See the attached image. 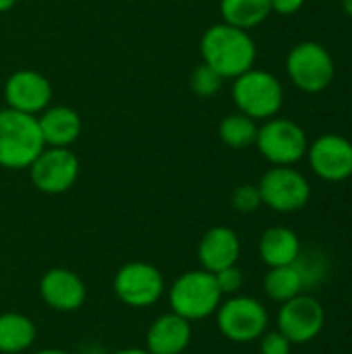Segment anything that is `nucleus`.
Segmentation results:
<instances>
[{"label": "nucleus", "instance_id": "obj_3", "mask_svg": "<svg viewBox=\"0 0 352 354\" xmlns=\"http://www.w3.org/2000/svg\"><path fill=\"white\" fill-rule=\"evenodd\" d=\"M222 299L216 276L205 270L180 274L168 290L170 311L187 322H201L216 315Z\"/></svg>", "mask_w": 352, "mask_h": 354}, {"label": "nucleus", "instance_id": "obj_21", "mask_svg": "<svg viewBox=\"0 0 352 354\" xmlns=\"http://www.w3.org/2000/svg\"><path fill=\"white\" fill-rule=\"evenodd\" d=\"M303 288H305V282L295 263L282 266V268H270V272L263 278V290L276 303H286L303 295Z\"/></svg>", "mask_w": 352, "mask_h": 354}, {"label": "nucleus", "instance_id": "obj_9", "mask_svg": "<svg viewBox=\"0 0 352 354\" xmlns=\"http://www.w3.org/2000/svg\"><path fill=\"white\" fill-rule=\"evenodd\" d=\"M261 203L280 214H293L303 209L311 199L309 180L295 170L293 166H274L270 168L259 185Z\"/></svg>", "mask_w": 352, "mask_h": 354}, {"label": "nucleus", "instance_id": "obj_25", "mask_svg": "<svg viewBox=\"0 0 352 354\" xmlns=\"http://www.w3.org/2000/svg\"><path fill=\"white\" fill-rule=\"evenodd\" d=\"M214 276H216V282H218V288H220L222 297H234V295H239V290L245 284V276H243V272L237 266H230L226 270H220Z\"/></svg>", "mask_w": 352, "mask_h": 354}, {"label": "nucleus", "instance_id": "obj_20", "mask_svg": "<svg viewBox=\"0 0 352 354\" xmlns=\"http://www.w3.org/2000/svg\"><path fill=\"white\" fill-rule=\"evenodd\" d=\"M222 21L239 29H253L272 15V0H220Z\"/></svg>", "mask_w": 352, "mask_h": 354}, {"label": "nucleus", "instance_id": "obj_8", "mask_svg": "<svg viewBox=\"0 0 352 354\" xmlns=\"http://www.w3.org/2000/svg\"><path fill=\"white\" fill-rule=\"evenodd\" d=\"M112 290L127 307L145 309L164 297L166 282L156 266L147 261H129L114 274Z\"/></svg>", "mask_w": 352, "mask_h": 354}, {"label": "nucleus", "instance_id": "obj_23", "mask_svg": "<svg viewBox=\"0 0 352 354\" xmlns=\"http://www.w3.org/2000/svg\"><path fill=\"white\" fill-rule=\"evenodd\" d=\"M222 81L224 79L214 68H210L205 62H201L199 66L193 68L189 83H191V89H193L195 95H199V97H212V95H216L222 89Z\"/></svg>", "mask_w": 352, "mask_h": 354}, {"label": "nucleus", "instance_id": "obj_30", "mask_svg": "<svg viewBox=\"0 0 352 354\" xmlns=\"http://www.w3.org/2000/svg\"><path fill=\"white\" fill-rule=\"evenodd\" d=\"M35 354H71L66 351H60V348H44V351H37Z\"/></svg>", "mask_w": 352, "mask_h": 354}, {"label": "nucleus", "instance_id": "obj_11", "mask_svg": "<svg viewBox=\"0 0 352 354\" xmlns=\"http://www.w3.org/2000/svg\"><path fill=\"white\" fill-rule=\"evenodd\" d=\"M326 326V311L313 297L299 295L282 303L278 311V330L293 344H307L315 340Z\"/></svg>", "mask_w": 352, "mask_h": 354}, {"label": "nucleus", "instance_id": "obj_31", "mask_svg": "<svg viewBox=\"0 0 352 354\" xmlns=\"http://www.w3.org/2000/svg\"><path fill=\"white\" fill-rule=\"evenodd\" d=\"M342 8H344V12L352 19V0H342Z\"/></svg>", "mask_w": 352, "mask_h": 354}, {"label": "nucleus", "instance_id": "obj_10", "mask_svg": "<svg viewBox=\"0 0 352 354\" xmlns=\"http://www.w3.org/2000/svg\"><path fill=\"white\" fill-rule=\"evenodd\" d=\"M27 170L39 193L62 195L79 178V158L68 147H44Z\"/></svg>", "mask_w": 352, "mask_h": 354}, {"label": "nucleus", "instance_id": "obj_27", "mask_svg": "<svg viewBox=\"0 0 352 354\" xmlns=\"http://www.w3.org/2000/svg\"><path fill=\"white\" fill-rule=\"evenodd\" d=\"M305 0H272V12L278 15H295L303 8Z\"/></svg>", "mask_w": 352, "mask_h": 354}, {"label": "nucleus", "instance_id": "obj_19", "mask_svg": "<svg viewBox=\"0 0 352 354\" xmlns=\"http://www.w3.org/2000/svg\"><path fill=\"white\" fill-rule=\"evenodd\" d=\"M35 324L17 311L0 313V353L21 354L29 351L35 342Z\"/></svg>", "mask_w": 352, "mask_h": 354}, {"label": "nucleus", "instance_id": "obj_4", "mask_svg": "<svg viewBox=\"0 0 352 354\" xmlns=\"http://www.w3.org/2000/svg\"><path fill=\"white\" fill-rule=\"evenodd\" d=\"M232 100L241 114L253 120H268L282 110L284 87L276 75L261 68H249L234 79Z\"/></svg>", "mask_w": 352, "mask_h": 354}, {"label": "nucleus", "instance_id": "obj_14", "mask_svg": "<svg viewBox=\"0 0 352 354\" xmlns=\"http://www.w3.org/2000/svg\"><path fill=\"white\" fill-rule=\"evenodd\" d=\"M41 301L58 313H73L85 305L87 288L79 274L66 268H52L39 280Z\"/></svg>", "mask_w": 352, "mask_h": 354}, {"label": "nucleus", "instance_id": "obj_32", "mask_svg": "<svg viewBox=\"0 0 352 354\" xmlns=\"http://www.w3.org/2000/svg\"><path fill=\"white\" fill-rule=\"evenodd\" d=\"M351 303H352V297H351Z\"/></svg>", "mask_w": 352, "mask_h": 354}, {"label": "nucleus", "instance_id": "obj_17", "mask_svg": "<svg viewBox=\"0 0 352 354\" xmlns=\"http://www.w3.org/2000/svg\"><path fill=\"white\" fill-rule=\"evenodd\" d=\"M37 124L46 147H71L83 131L79 112L68 106H48L39 112Z\"/></svg>", "mask_w": 352, "mask_h": 354}, {"label": "nucleus", "instance_id": "obj_12", "mask_svg": "<svg viewBox=\"0 0 352 354\" xmlns=\"http://www.w3.org/2000/svg\"><path fill=\"white\" fill-rule=\"evenodd\" d=\"M311 170L326 183H342L352 176V143L336 133L317 137L307 149Z\"/></svg>", "mask_w": 352, "mask_h": 354}, {"label": "nucleus", "instance_id": "obj_28", "mask_svg": "<svg viewBox=\"0 0 352 354\" xmlns=\"http://www.w3.org/2000/svg\"><path fill=\"white\" fill-rule=\"evenodd\" d=\"M15 4H17V0H0V12H6V10H10Z\"/></svg>", "mask_w": 352, "mask_h": 354}, {"label": "nucleus", "instance_id": "obj_13", "mask_svg": "<svg viewBox=\"0 0 352 354\" xmlns=\"http://www.w3.org/2000/svg\"><path fill=\"white\" fill-rule=\"evenodd\" d=\"M6 108L37 116L52 102V83L33 68L15 71L4 83Z\"/></svg>", "mask_w": 352, "mask_h": 354}, {"label": "nucleus", "instance_id": "obj_15", "mask_svg": "<svg viewBox=\"0 0 352 354\" xmlns=\"http://www.w3.org/2000/svg\"><path fill=\"white\" fill-rule=\"evenodd\" d=\"M239 257H241V239L228 226L210 228L197 245V259L201 263V270L210 274L237 266Z\"/></svg>", "mask_w": 352, "mask_h": 354}, {"label": "nucleus", "instance_id": "obj_1", "mask_svg": "<svg viewBox=\"0 0 352 354\" xmlns=\"http://www.w3.org/2000/svg\"><path fill=\"white\" fill-rule=\"evenodd\" d=\"M203 62L214 68L222 79H237L253 68L257 46L249 31L228 23H216L205 29L199 41Z\"/></svg>", "mask_w": 352, "mask_h": 354}, {"label": "nucleus", "instance_id": "obj_6", "mask_svg": "<svg viewBox=\"0 0 352 354\" xmlns=\"http://www.w3.org/2000/svg\"><path fill=\"white\" fill-rule=\"evenodd\" d=\"M255 145L270 164L293 166L307 156L309 139L303 127L295 120L274 116L257 127Z\"/></svg>", "mask_w": 352, "mask_h": 354}, {"label": "nucleus", "instance_id": "obj_2", "mask_svg": "<svg viewBox=\"0 0 352 354\" xmlns=\"http://www.w3.org/2000/svg\"><path fill=\"white\" fill-rule=\"evenodd\" d=\"M46 147L37 116L2 108L0 110V166L6 170H25Z\"/></svg>", "mask_w": 352, "mask_h": 354}, {"label": "nucleus", "instance_id": "obj_7", "mask_svg": "<svg viewBox=\"0 0 352 354\" xmlns=\"http://www.w3.org/2000/svg\"><path fill=\"white\" fill-rule=\"evenodd\" d=\"M286 73L297 89L319 93L332 83L336 64L326 46L317 41H301L286 56Z\"/></svg>", "mask_w": 352, "mask_h": 354}, {"label": "nucleus", "instance_id": "obj_24", "mask_svg": "<svg viewBox=\"0 0 352 354\" xmlns=\"http://www.w3.org/2000/svg\"><path fill=\"white\" fill-rule=\"evenodd\" d=\"M230 203H232V207L239 214H253V212H257V207L261 205V195H259L257 185H241V187H237L232 191Z\"/></svg>", "mask_w": 352, "mask_h": 354}, {"label": "nucleus", "instance_id": "obj_29", "mask_svg": "<svg viewBox=\"0 0 352 354\" xmlns=\"http://www.w3.org/2000/svg\"><path fill=\"white\" fill-rule=\"evenodd\" d=\"M114 354H149L145 348H122V351H118V353Z\"/></svg>", "mask_w": 352, "mask_h": 354}, {"label": "nucleus", "instance_id": "obj_26", "mask_svg": "<svg viewBox=\"0 0 352 354\" xmlns=\"http://www.w3.org/2000/svg\"><path fill=\"white\" fill-rule=\"evenodd\" d=\"M259 351L261 354H290L293 342L280 330L263 332V336L259 338Z\"/></svg>", "mask_w": 352, "mask_h": 354}, {"label": "nucleus", "instance_id": "obj_16", "mask_svg": "<svg viewBox=\"0 0 352 354\" xmlns=\"http://www.w3.org/2000/svg\"><path fill=\"white\" fill-rule=\"evenodd\" d=\"M193 338L191 322L176 313H164L154 319L145 334V351L149 354H183Z\"/></svg>", "mask_w": 352, "mask_h": 354}, {"label": "nucleus", "instance_id": "obj_5", "mask_svg": "<svg viewBox=\"0 0 352 354\" xmlns=\"http://www.w3.org/2000/svg\"><path fill=\"white\" fill-rule=\"evenodd\" d=\"M216 324L226 340L234 344H247L263 336L270 315L257 299L234 295L220 303L216 311Z\"/></svg>", "mask_w": 352, "mask_h": 354}, {"label": "nucleus", "instance_id": "obj_22", "mask_svg": "<svg viewBox=\"0 0 352 354\" xmlns=\"http://www.w3.org/2000/svg\"><path fill=\"white\" fill-rule=\"evenodd\" d=\"M218 135L222 139L224 145L232 147V149H245L249 145L255 143L257 137V124L253 118L237 112V114H228L220 127H218Z\"/></svg>", "mask_w": 352, "mask_h": 354}, {"label": "nucleus", "instance_id": "obj_18", "mask_svg": "<svg viewBox=\"0 0 352 354\" xmlns=\"http://www.w3.org/2000/svg\"><path fill=\"white\" fill-rule=\"evenodd\" d=\"M301 255V241L286 226H272L259 239V257L268 268L293 266Z\"/></svg>", "mask_w": 352, "mask_h": 354}]
</instances>
